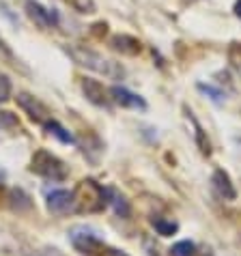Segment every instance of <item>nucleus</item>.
I'll return each instance as SVG.
<instances>
[{"instance_id": "f8f14e48", "label": "nucleus", "mask_w": 241, "mask_h": 256, "mask_svg": "<svg viewBox=\"0 0 241 256\" xmlns=\"http://www.w3.org/2000/svg\"><path fill=\"white\" fill-rule=\"evenodd\" d=\"M44 125H46V130L50 134H54V136L58 138L60 142H65V144H74V142H76V138L72 136V134H69L60 123H56V120H46Z\"/></svg>"}, {"instance_id": "6e6552de", "label": "nucleus", "mask_w": 241, "mask_h": 256, "mask_svg": "<svg viewBox=\"0 0 241 256\" xmlns=\"http://www.w3.org/2000/svg\"><path fill=\"white\" fill-rule=\"evenodd\" d=\"M82 93L88 99L93 106H99V108H110V93L104 88L102 82L90 80V78H84L82 80Z\"/></svg>"}, {"instance_id": "7ed1b4c3", "label": "nucleus", "mask_w": 241, "mask_h": 256, "mask_svg": "<svg viewBox=\"0 0 241 256\" xmlns=\"http://www.w3.org/2000/svg\"><path fill=\"white\" fill-rule=\"evenodd\" d=\"M30 170L34 174L44 176V179H50V181H65L67 174H69V168L65 166V162L60 158H56L54 153L46 151V148H41V151H37L32 155Z\"/></svg>"}, {"instance_id": "6ab92c4d", "label": "nucleus", "mask_w": 241, "mask_h": 256, "mask_svg": "<svg viewBox=\"0 0 241 256\" xmlns=\"http://www.w3.org/2000/svg\"><path fill=\"white\" fill-rule=\"evenodd\" d=\"M235 13H237V18H241V0L235 2Z\"/></svg>"}, {"instance_id": "f3484780", "label": "nucleus", "mask_w": 241, "mask_h": 256, "mask_svg": "<svg viewBox=\"0 0 241 256\" xmlns=\"http://www.w3.org/2000/svg\"><path fill=\"white\" fill-rule=\"evenodd\" d=\"M198 90H202V93L211 95V99H216V102H222V97H224L218 88H214V86H204V84H198Z\"/></svg>"}, {"instance_id": "f03ea898", "label": "nucleus", "mask_w": 241, "mask_h": 256, "mask_svg": "<svg viewBox=\"0 0 241 256\" xmlns=\"http://www.w3.org/2000/svg\"><path fill=\"white\" fill-rule=\"evenodd\" d=\"M110 192L104 190L93 179H86L76 190V211H102L108 204Z\"/></svg>"}, {"instance_id": "2eb2a0df", "label": "nucleus", "mask_w": 241, "mask_h": 256, "mask_svg": "<svg viewBox=\"0 0 241 256\" xmlns=\"http://www.w3.org/2000/svg\"><path fill=\"white\" fill-rule=\"evenodd\" d=\"M170 254L172 256H194V244L192 241H179L170 248Z\"/></svg>"}, {"instance_id": "39448f33", "label": "nucleus", "mask_w": 241, "mask_h": 256, "mask_svg": "<svg viewBox=\"0 0 241 256\" xmlns=\"http://www.w3.org/2000/svg\"><path fill=\"white\" fill-rule=\"evenodd\" d=\"M26 13H28V18H30L39 28H44V30L56 28V26H58V22H60L58 11L48 9V6L37 2V0H26Z\"/></svg>"}, {"instance_id": "423d86ee", "label": "nucleus", "mask_w": 241, "mask_h": 256, "mask_svg": "<svg viewBox=\"0 0 241 256\" xmlns=\"http://www.w3.org/2000/svg\"><path fill=\"white\" fill-rule=\"evenodd\" d=\"M48 209L56 216H67L76 211V192L69 190H54L48 194Z\"/></svg>"}, {"instance_id": "ddd939ff", "label": "nucleus", "mask_w": 241, "mask_h": 256, "mask_svg": "<svg viewBox=\"0 0 241 256\" xmlns=\"http://www.w3.org/2000/svg\"><path fill=\"white\" fill-rule=\"evenodd\" d=\"M153 228L158 230L162 237H170V234H174L176 232V226L174 222H168V220H162V218H158V220H153Z\"/></svg>"}, {"instance_id": "20e7f679", "label": "nucleus", "mask_w": 241, "mask_h": 256, "mask_svg": "<svg viewBox=\"0 0 241 256\" xmlns=\"http://www.w3.org/2000/svg\"><path fill=\"white\" fill-rule=\"evenodd\" d=\"M69 239H72V246L80 254L102 252V241H99L97 234L90 228H86V226H74V228L69 230Z\"/></svg>"}, {"instance_id": "dca6fc26", "label": "nucleus", "mask_w": 241, "mask_h": 256, "mask_svg": "<svg viewBox=\"0 0 241 256\" xmlns=\"http://www.w3.org/2000/svg\"><path fill=\"white\" fill-rule=\"evenodd\" d=\"M11 99V80L9 76L0 71V102H9Z\"/></svg>"}, {"instance_id": "1a4fd4ad", "label": "nucleus", "mask_w": 241, "mask_h": 256, "mask_svg": "<svg viewBox=\"0 0 241 256\" xmlns=\"http://www.w3.org/2000/svg\"><path fill=\"white\" fill-rule=\"evenodd\" d=\"M110 97L112 102L118 104L120 108H134V110H146V102L142 97H138L136 93H132V90H127L125 86H112L110 90Z\"/></svg>"}, {"instance_id": "a211bd4d", "label": "nucleus", "mask_w": 241, "mask_h": 256, "mask_svg": "<svg viewBox=\"0 0 241 256\" xmlns=\"http://www.w3.org/2000/svg\"><path fill=\"white\" fill-rule=\"evenodd\" d=\"M99 256H130V254H125L123 250H114V248H108V250H102V252H99Z\"/></svg>"}, {"instance_id": "4468645a", "label": "nucleus", "mask_w": 241, "mask_h": 256, "mask_svg": "<svg viewBox=\"0 0 241 256\" xmlns=\"http://www.w3.org/2000/svg\"><path fill=\"white\" fill-rule=\"evenodd\" d=\"M16 127H20L18 116L9 110H0V130H16Z\"/></svg>"}, {"instance_id": "9b49d317", "label": "nucleus", "mask_w": 241, "mask_h": 256, "mask_svg": "<svg viewBox=\"0 0 241 256\" xmlns=\"http://www.w3.org/2000/svg\"><path fill=\"white\" fill-rule=\"evenodd\" d=\"M110 44L116 52H123V54H130V56L140 52V41L130 37V34H116V37H112Z\"/></svg>"}, {"instance_id": "9d476101", "label": "nucleus", "mask_w": 241, "mask_h": 256, "mask_svg": "<svg viewBox=\"0 0 241 256\" xmlns=\"http://www.w3.org/2000/svg\"><path fill=\"white\" fill-rule=\"evenodd\" d=\"M214 188H216V192L222 198H226V200H235V196H237V192H235V188H232V183H230V176L224 172V170H216L214 172Z\"/></svg>"}, {"instance_id": "0eeeda50", "label": "nucleus", "mask_w": 241, "mask_h": 256, "mask_svg": "<svg viewBox=\"0 0 241 256\" xmlns=\"http://www.w3.org/2000/svg\"><path fill=\"white\" fill-rule=\"evenodd\" d=\"M18 104H20V108H22L26 114L34 120V123H46V120H50V110L39 102L37 97L28 95V93H20L18 95Z\"/></svg>"}, {"instance_id": "f257e3e1", "label": "nucleus", "mask_w": 241, "mask_h": 256, "mask_svg": "<svg viewBox=\"0 0 241 256\" xmlns=\"http://www.w3.org/2000/svg\"><path fill=\"white\" fill-rule=\"evenodd\" d=\"M67 54L72 56L78 65L95 71V74H102L106 78H110V80H123V76H125V69L120 67L118 62L110 60V58H104L102 54L93 52V50H86L82 46H69Z\"/></svg>"}]
</instances>
